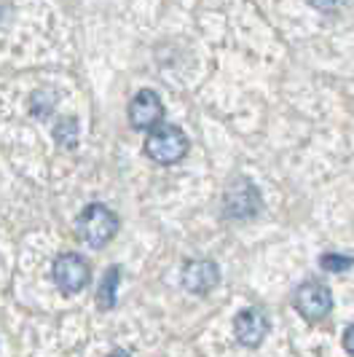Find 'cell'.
<instances>
[{
    "mask_svg": "<svg viewBox=\"0 0 354 357\" xmlns=\"http://www.w3.org/2000/svg\"><path fill=\"white\" fill-rule=\"evenodd\" d=\"M145 153L156 164H164V167L177 164V161L185 159V153H188V137L183 135L180 126H156L148 135V140H145Z\"/></svg>",
    "mask_w": 354,
    "mask_h": 357,
    "instance_id": "cell-1",
    "label": "cell"
},
{
    "mask_svg": "<svg viewBox=\"0 0 354 357\" xmlns=\"http://www.w3.org/2000/svg\"><path fill=\"white\" fill-rule=\"evenodd\" d=\"M78 234L91 248H105L107 242L118 234V218L105 204H88L78 218Z\"/></svg>",
    "mask_w": 354,
    "mask_h": 357,
    "instance_id": "cell-2",
    "label": "cell"
},
{
    "mask_svg": "<svg viewBox=\"0 0 354 357\" xmlns=\"http://www.w3.org/2000/svg\"><path fill=\"white\" fill-rule=\"evenodd\" d=\"M91 280V271H88V264L78 255V252H65L54 261V282L59 290L65 293H78L84 290Z\"/></svg>",
    "mask_w": 354,
    "mask_h": 357,
    "instance_id": "cell-3",
    "label": "cell"
},
{
    "mask_svg": "<svg viewBox=\"0 0 354 357\" xmlns=\"http://www.w3.org/2000/svg\"><path fill=\"white\" fill-rule=\"evenodd\" d=\"M295 309L301 312L309 322H317L330 314L333 309V296L322 282H303L295 290Z\"/></svg>",
    "mask_w": 354,
    "mask_h": 357,
    "instance_id": "cell-4",
    "label": "cell"
},
{
    "mask_svg": "<svg viewBox=\"0 0 354 357\" xmlns=\"http://www.w3.org/2000/svg\"><path fill=\"white\" fill-rule=\"evenodd\" d=\"M164 119V102L156 91L142 89L129 105V124L140 132H153Z\"/></svg>",
    "mask_w": 354,
    "mask_h": 357,
    "instance_id": "cell-5",
    "label": "cell"
},
{
    "mask_svg": "<svg viewBox=\"0 0 354 357\" xmlns=\"http://www.w3.org/2000/svg\"><path fill=\"white\" fill-rule=\"evenodd\" d=\"M261 207V194L249 180H236L229 188V194L223 199V213L229 218H249L258 213Z\"/></svg>",
    "mask_w": 354,
    "mask_h": 357,
    "instance_id": "cell-6",
    "label": "cell"
},
{
    "mask_svg": "<svg viewBox=\"0 0 354 357\" xmlns=\"http://www.w3.org/2000/svg\"><path fill=\"white\" fill-rule=\"evenodd\" d=\"M183 287L194 296H207L220 282V268L213 261H191L183 268Z\"/></svg>",
    "mask_w": 354,
    "mask_h": 357,
    "instance_id": "cell-7",
    "label": "cell"
},
{
    "mask_svg": "<svg viewBox=\"0 0 354 357\" xmlns=\"http://www.w3.org/2000/svg\"><path fill=\"white\" fill-rule=\"evenodd\" d=\"M268 333V317L261 309H245L233 320V336L245 347H258Z\"/></svg>",
    "mask_w": 354,
    "mask_h": 357,
    "instance_id": "cell-8",
    "label": "cell"
},
{
    "mask_svg": "<svg viewBox=\"0 0 354 357\" xmlns=\"http://www.w3.org/2000/svg\"><path fill=\"white\" fill-rule=\"evenodd\" d=\"M118 277H121L118 266L107 268L105 280H102V285H100V296H97V304L102 306V309H113V306H116V285H118Z\"/></svg>",
    "mask_w": 354,
    "mask_h": 357,
    "instance_id": "cell-9",
    "label": "cell"
},
{
    "mask_svg": "<svg viewBox=\"0 0 354 357\" xmlns=\"http://www.w3.org/2000/svg\"><path fill=\"white\" fill-rule=\"evenodd\" d=\"M56 143L68 145V148L78 143V124H75V119H65L62 124L56 126Z\"/></svg>",
    "mask_w": 354,
    "mask_h": 357,
    "instance_id": "cell-10",
    "label": "cell"
},
{
    "mask_svg": "<svg viewBox=\"0 0 354 357\" xmlns=\"http://www.w3.org/2000/svg\"><path fill=\"white\" fill-rule=\"evenodd\" d=\"M319 264L325 271H346V268H352V258L349 255H338V252H325L322 258H319Z\"/></svg>",
    "mask_w": 354,
    "mask_h": 357,
    "instance_id": "cell-11",
    "label": "cell"
},
{
    "mask_svg": "<svg viewBox=\"0 0 354 357\" xmlns=\"http://www.w3.org/2000/svg\"><path fill=\"white\" fill-rule=\"evenodd\" d=\"M344 349L354 357V325H349V328H346V333H344Z\"/></svg>",
    "mask_w": 354,
    "mask_h": 357,
    "instance_id": "cell-12",
    "label": "cell"
},
{
    "mask_svg": "<svg viewBox=\"0 0 354 357\" xmlns=\"http://www.w3.org/2000/svg\"><path fill=\"white\" fill-rule=\"evenodd\" d=\"M107 357H132V355H126V352H121V349H118V352H113V355H107Z\"/></svg>",
    "mask_w": 354,
    "mask_h": 357,
    "instance_id": "cell-13",
    "label": "cell"
}]
</instances>
